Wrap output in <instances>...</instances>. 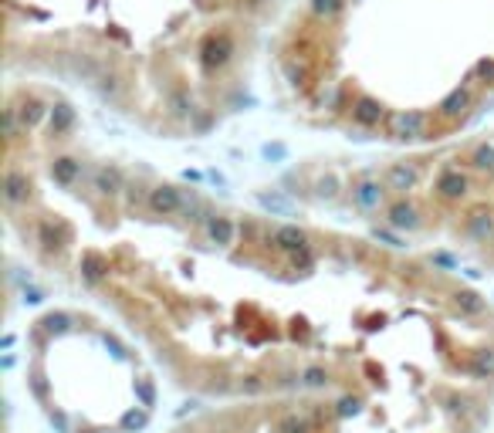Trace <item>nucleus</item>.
I'll return each instance as SVG.
<instances>
[{"mask_svg":"<svg viewBox=\"0 0 494 433\" xmlns=\"http://www.w3.org/2000/svg\"><path fill=\"white\" fill-rule=\"evenodd\" d=\"M237 55V41L230 31H213L207 34L203 41V48H200V65H203V72H220V68H227L230 61Z\"/></svg>","mask_w":494,"mask_h":433,"instance_id":"f257e3e1","label":"nucleus"},{"mask_svg":"<svg viewBox=\"0 0 494 433\" xmlns=\"http://www.w3.org/2000/svg\"><path fill=\"white\" fill-rule=\"evenodd\" d=\"M427 112H417V109H410V112H389L386 115V132H389V139H399V142H410V139H423L427 135Z\"/></svg>","mask_w":494,"mask_h":433,"instance_id":"f03ea898","label":"nucleus"},{"mask_svg":"<svg viewBox=\"0 0 494 433\" xmlns=\"http://www.w3.org/2000/svg\"><path fill=\"white\" fill-rule=\"evenodd\" d=\"M386 183H380V180H373L369 173L366 176H359L356 183H352V207L362 210V213H376L380 207H386Z\"/></svg>","mask_w":494,"mask_h":433,"instance_id":"7ed1b4c3","label":"nucleus"},{"mask_svg":"<svg viewBox=\"0 0 494 433\" xmlns=\"http://www.w3.org/2000/svg\"><path fill=\"white\" fill-rule=\"evenodd\" d=\"M423 180V166L413 163V159H399L393 163L389 170L382 173V183L389 189H396V193H410V189H417V183Z\"/></svg>","mask_w":494,"mask_h":433,"instance_id":"20e7f679","label":"nucleus"},{"mask_svg":"<svg viewBox=\"0 0 494 433\" xmlns=\"http://www.w3.org/2000/svg\"><path fill=\"white\" fill-rule=\"evenodd\" d=\"M0 193H4V204L11 210L24 207V204L31 200V180H27V173H20L18 166H7V170H4Z\"/></svg>","mask_w":494,"mask_h":433,"instance_id":"39448f33","label":"nucleus"},{"mask_svg":"<svg viewBox=\"0 0 494 433\" xmlns=\"http://www.w3.org/2000/svg\"><path fill=\"white\" fill-rule=\"evenodd\" d=\"M146 207H149L156 217H173V213H180V207H183V189L170 187V183H159V187L149 189Z\"/></svg>","mask_w":494,"mask_h":433,"instance_id":"423d86ee","label":"nucleus"},{"mask_svg":"<svg viewBox=\"0 0 494 433\" xmlns=\"http://www.w3.org/2000/svg\"><path fill=\"white\" fill-rule=\"evenodd\" d=\"M386 224L399 230V234H406V230H417L423 227V213H420L417 204H410V200H396V204H389L386 207Z\"/></svg>","mask_w":494,"mask_h":433,"instance_id":"0eeeda50","label":"nucleus"},{"mask_svg":"<svg viewBox=\"0 0 494 433\" xmlns=\"http://www.w3.org/2000/svg\"><path fill=\"white\" fill-rule=\"evenodd\" d=\"M95 85V92L105 98V102H119L122 95H126V75L119 72V65L105 58V68H102V75L92 81Z\"/></svg>","mask_w":494,"mask_h":433,"instance_id":"6e6552de","label":"nucleus"},{"mask_svg":"<svg viewBox=\"0 0 494 433\" xmlns=\"http://www.w3.org/2000/svg\"><path fill=\"white\" fill-rule=\"evenodd\" d=\"M471 193V180H467V173L460 170H443L437 176V196L440 200H447V204H457V200H464Z\"/></svg>","mask_w":494,"mask_h":433,"instance_id":"1a4fd4ad","label":"nucleus"},{"mask_svg":"<svg viewBox=\"0 0 494 433\" xmlns=\"http://www.w3.org/2000/svg\"><path fill=\"white\" fill-rule=\"evenodd\" d=\"M386 109H382L376 98H369V95H359L356 102H352V122L356 126H362V129H376V126H382L386 122Z\"/></svg>","mask_w":494,"mask_h":433,"instance_id":"9d476101","label":"nucleus"},{"mask_svg":"<svg viewBox=\"0 0 494 433\" xmlns=\"http://www.w3.org/2000/svg\"><path fill=\"white\" fill-rule=\"evenodd\" d=\"M92 189H95L98 196H119L122 189H126V176L119 166H95L92 170Z\"/></svg>","mask_w":494,"mask_h":433,"instance_id":"9b49d317","label":"nucleus"},{"mask_svg":"<svg viewBox=\"0 0 494 433\" xmlns=\"http://www.w3.org/2000/svg\"><path fill=\"white\" fill-rule=\"evenodd\" d=\"M471 105H474V88L460 85V88H454V92L437 105V115L440 119H447V122H454V119H460V115H467Z\"/></svg>","mask_w":494,"mask_h":433,"instance_id":"f8f14e48","label":"nucleus"},{"mask_svg":"<svg viewBox=\"0 0 494 433\" xmlns=\"http://www.w3.org/2000/svg\"><path fill=\"white\" fill-rule=\"evenodd\" d=\"M203 234H207L210 244H220V247H230L237 241V224L224 217V213H210L203 220Z\"/></svg>","mask_w":494,"mask_h":433,"instance_id":"ddd939ff","label":"nucleus"},{"mask_svg":"<svg viewBox=\"0 0 494 433\" xmlns=\"http://www.w3.org/2000/svg\"><path fill=\"white\" fill-rule=\"evenodd\" d=\"M68 68H72L81 81H95V78L102 75V68H105V58L78 51V55H68Z\"/></svg>","mask_w":494,"mask_h":433,"instance_id":"4468645a","label":"nucleus"},{"mask_svg":"<svg viewBox=\"0 0 494 433\" xmlns=\"http://www.w3.org/2000/svg\"><path fill=\"white\" fill-rule=\"evenodd\" d=\"M271 244L278 247V251H288V254H291V251H298V247L308 244V234L295 224L274 227V230H271Z\"/></svg>","mask_w":494,"mask_h":433,"instance_id":"2eb2a0df","label":"nucleus"},{"mask_svg":"<svg viewBox=\"0 0 494 433\" xmlns=\"http://www.w3.org/2000/svg\"><path fill=\"white\" fill-rule=\"evenodd\" d=\"M38 244L44 251H61L68 244V227L55 220H38Z\"/></svg>","mask_w":494,"mask_h":433,"instance_id":"dca6fc26","label":"nucleus"},{"mask_svg":"<svg viewBox=\"0 0 494 433\" xmlns=\"http://www.w3.org/2000/svg\"><path fill=\"white\" fill-rule=\"evenodd\" d=\"M81 163L78 159H72V156H58L55 163H51V176H55V183H61V187H75L78 180H81Z\"/></svg>","mask_w":494,"mask_h":433,"instance_id":"f3484780","label":"nucleus"},{"mask_svg":"<svg viewBox=\"0 0 494 433\" xmlns=\"http://www.w3.org/2000/svg\"><path fill=\"white\" fill-rule=\"evenodd\" d=\"M20 115V122H24V129H34L44 115L51 112V105H44L41 98H34V95H27V98H20V105H14Z\"/></svg>","mask_w":494,"mask_h":433,"instance_id":"a211bd4d","label":"nucleus"},{"mask_svg":"<svg viewBox=\"0 0 494 433\" xmlns=\"http://www.w3.org/2000/svg\"><path fill=\"white\" fill-rule=\"evenodd\" d=\"M48 122H51V132L55 135H65V132L75 129V109L68 102H55L51 112H48Z\"/></svg>","mask_w":494,"mask_h":433,"instance_id":"6ab92c4d","label":"nucleus"},{"mask_svg":"<svg viewBox=\"0 0 494 433\" xmlns=\"http://www.w3.org/2000/svg\"><path fill=\"white\" fill-rule=\"evenodd\" d=\"M464 230H467L474 241H491V237H494V217H491V213H484V210H477V213L467 217Z\"/></svg>","mask_w":494,"mask_h":433,"instance_id":"aec40b11","label":"nucleus"},{"mask_svg":"<svg viewBox=\"0 0 494 433\" xmlns=\"http://www.w3.org/2000/svg\"><path fill=\"white\" fill-rule=\"evenodd\" d=\"M258 204H261L271 217H291V213H295V204L288 200L285 193H258Z\"/></svg>","mask_w":494,"mask_h":433,"instance_id":"412c9836","label":"nucleus"},{"mask_svg":"<svg viewBox=\"0 0 494 433\" xmlns=\"http://www.w3.org/2000/svg\"><path fill=\"white\" fill-rule=\"evenodd\" d=\"M285 78L295 85V88H305V85L312 81V68H308V61H305L302 55L288 58V61H285Z\"/></svg>","mask_w":494,"mask_h":433,"instance_id":"4be33fe9","label":"nucleus"},{"mask_svg":"<svg viewBox=\"0 0 494 433\" xmlns=\"http://www.w3.org/2000/svg\"><path fill=\"white\" fill-rule=\"evenodd\" d=\"M180 217L183 220H193V224H200V220H207L210 213L203 207V200L193 193V189H183V207H180Z\"/></svg>","mask_w":494,"mask_h":433,"instance_id":"5701e85b","label":"nucleus"},{"mask_svg":"<svg viewBox=\"0 0 494 433\" xmlns=\"http://www.w3.org/2000/svg\"><path fill=\"white\" fill-rule=\"evenodd\" d=\"M105 271H109V261H105L102 254H85V258H81V278L88 284H98L105 278Z\"/></svg>","mask_w":494,"mask_h":433,"instance_id":"b1692460","label":"nucleus"},{"mask_svg":"<svg viewBox=\"0 0 494 433\" xmlns=\"http://www.w3.org/2000/svg\"><path fill=\"white\" fill-rule=\"evenodd\" d=\"M454 305L464 315H481V312H484V298H481L477 291H471V288H460L454 295Z\"/></svg>","mask_w":494,"mask_h":433,"instance_id":"393cba45","label":"nucleus"},{"mask_svg":"<svg viewBox=\"0 0 494 433\" xmlns=\"http://www.w3.org/2000/svg\"><path fill=\"white\" fill-rule=\"evenodd\" d=\"M349 0H312V14L319 20H335L345 11Z\"/></svg>","mask_w":494,"mask_h":433,"instance_id":"a878e982","label":"nucleus"},{"mask_svg":"<svg viewBox=\"0 0 494 433\" xmlns=\"http://www.w3.org/2000/svg\"><path fill=\"white\" fill-rule=\"evenodd\" d=\"M471 166L477 173H494V142H481L474 152H471Z\"/></svg>","mask_w":494,"mask_h":433,"instance_id":"bb28decb","label":"nucleus"},{"mask_svg":"<svg viewBox=\"0 0 494 433\" xmlns=\"http://www.w3.org/2000/svg\"><path fill=\"white\" fill-rule=\"evenodd\" d=\"M20 129H24V122H20L18 109H14V105H11V109H4V135H7V142H18ZM24 132H27V129H24Z\"/></svg>","mask_w":494,"mask_h":433,"instance_id":"cd10ccee","label":"nucleus"},{"mask_svg":"<svg viewBox=\"0 0 494 433\" xmlns=\"http://www.w3.org/2000/svg\"><path fill=\"white\" fill-rule=\"evenodd\" d=\"M170 112L173 115H193V105H190V95L183 92V88H173L170 92Z\"/></svg>","mask_w":494,"mask_h":433,"instance_id":"c85d7f7f","label":"nucleus"},{"mask_svg":"<svg viewBox=\"0 0 494 433\" xmlns=\"http://www.w3.org/2000/svg\"><path fill=\"white\" fill-rule=\"evenodd\" d=\"M41 328H44V332H51V335H61V332H68V328H72V315L55 312V315H48V319L41 321Z\"/></svg>","mask_w":494,"mask_h":433,"instance_id":"c756f323","label":"nucleus"},{"mask_svg":"<svg viewBox=\"0 0 494 433\" xmlns=\"http://www.w3.org/2000/svg\"><path fill=\"white\" fill-rule=\"evenodd\" d=\"M471 373L477 379H491L494 376V352H477V359L471 362Z\"/></svg>","mask_w":494,"mask_h":433,"instance_id":"7c9ffc66","label":"nucleus"},{"mask_svg":"<svg viewBox=\"0 0 494 433\" xmlns=\"http://www.w3.org/2000/svg\"><path fill=\"white\" fill-rule=\"evenodd\" d=\"M291 267H298V271H308L312 264H315V251H312V244H305V247H298V251H291Z\"/></svg>","mask_w":494,"mask_h":433,"instance_id":"2f4dec72","label":"nucleus"},{"mask_svg":"<svg viewBox=\"0 0 494 433\" xmlns=\"http://www.w3.org/2000/svg\"><path fill=\"white\" fill-rule=\"evenodd\" d=\"M325 382H328V373H325L322 366H312V369L302 373V386H308V389H322Z\"/></svg>","mask_w":494,"mask_h":433,"instance_id":"473e14b6","label":"nucleus"},{"mask_svg":"<svg viewBox=\"0 0 494 433\" xmlns=\"http://www.w3.org/2000/svg\"><path fill=\"white\" fill-rule=\"evenodd\" d=\"M146 420H149V416H146V406H142V410H129V413L122 416V430H142Z\"/></svg>","mask_w":494,"mask_h":433,"instance_id":"72a5a7b5","label":"nucleus"},{"mask_svg":"<svg viewBox=\"0 0 494 433\" xmlns=\"http://www.w3.org/2000/svg\"><path fill=\"white\" fill-rule=\"evenodd\" d=\"M315 193H319L322 200H332V196L339 193V180H335V176H322V180L315 183Z\"/></svg>","mask_w":494,"mask_h":433,"instance_id":"f704fd0d","label":"nucleus"},{"mask_svg":"<svg viewBox=\"0 0 494 433\" xmlns=\"http://www.w3.org/2000/svg\"><path fill=\"white\" fill-rule=\"evenodd\" d=\"M278 433H308V423H305L302 416H285L278 423Z\"/></svg>","mask_w":494,"mask_h":433,"instance_id":"c9c22d12","label":"nucleus"},{"mask_svg":"<svg viewBox=\"0 0 494 433\" xmlns=\"http://www.w3.org/2000/svg\"><path fill=\"white\" fill-rule=\"evenodd\" d=\"M135 393H139V403H142V406H152V403H156V389H152L149 379H139V382H135Z\"/></svg>","mask_w":494,"mask_h":433,"instance_id":"e433bc0d","label":"nucleus"},{"mask_svg":"<svg viewBox=\"0 0 494 433\" xmlns=\"http://www.w3.org/2000/svg\"><path fill=\"white\" fill-rule=\"evenodd\" d=\"M359 413V399L356 396H342L339 399V416H356Z\"/></svg>","mask_w":494,"mask_h":433,"instance_id":"4c0bfd02","label":"nucleus"},{"mask_svg":"<svg viewBox=\"0 0 494 433\" xmlns=\"http://www.w3.org/2000/svg\"><path fill=\"white\" fill-rule=\"evenodd\" d=\"M477 78H484V81H494V58H484L481 65H477Z\"/></svg>","mask_w":494,"mask_h":433,"instance_id":"58836bf2","label":"nucleus"},{"mask_svg":"<svg viewBox=\"0 0 494 433\" xmlns=\"http://www.w3.org/2000/svg\"><path fill=\"white\" fill-rule=\"evenodd\" d=\"M265 156H267V159H285V156H288V149H285V146H281V142H274V146L267 142V146H265Z\"/></svg>","mask_w":494,"mask_h":433,"instance_id":"ea45409f","label":"nucleus"},{"mask_svg":"<svg viewBox=\"0 0 494 433\" xmlns=\"http://www.w3.org/2000/svg\"><path fill=\"white\" fill-rule=\"evenodd\" d=\"M24 302H27V305H41V302H44V291H38V288H27V284H24Z\"/></svg>","mask_w":494,"mask_h":433,"instance_id":"a19ab883","label":"nucleus"},{"mask_svg":"<svg viewBox=\"0 0 494 433\" xmlns=\"http://www.w3.org/2000/svg\"><path fill=\"white\" fill-rule=\"evenodd\" d=\"M399 234V230H396ZM396 234H386V230H376V241H382V244H389V247H403V241H399Z\"/></svg>","mask_w":494,"mask_h":433,"instance_id":"79ce46f5","label":"nucleus"}]
</instances>
